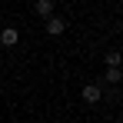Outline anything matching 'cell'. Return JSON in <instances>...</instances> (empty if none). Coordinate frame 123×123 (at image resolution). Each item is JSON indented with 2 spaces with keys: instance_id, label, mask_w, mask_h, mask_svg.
<instances>
[{
  "instance_id": "cell-5",
  "label": "cell",
  "mask_w": 123,
  "mask_h": 123,
  "mask_svg": "<svg viewBox=\"0 0 123 123\" xmlns=\"http://www.w3.org/2000/svg\"><path fill=\"white\" fill-rule=\"evenodd\" d=\"M103 60H106L110 70H123V53H120V50H106V53H103Z\"/></svg>"
},
{
  "instance_id": "cell-1",
  "label": "cell",
  "mask_w": 123,
  "mask_h": 123,
  "mask_svg": "<svg viewBox=\"0 0 123 123\" xmlns=\"http://www.w3.org/2000/svg\"><path fill=\"white\" fill-rule=\"evenodd\" d=\"M80 97H83L86 106H97V103L103 100V86H100V83H86V86L80 90Z\"/></svg>"
},
{
  "instance_id": "cell-6",
  "label": "cell",
  "mask_w": 123,
  "mask_h": 123,
  "mask_svg": "<svg viewBox=\"0 0 123 123\" xmlns=\"http://www.w3.org/2000/svg\"><path fill=\"white\" fill-rule=\"evenodd\" d=\"M103 80H106V83H120V80H123V70H110V67H106Z\"/></svg>"
},
{
  "instance_id": "cell-2",
  "label": "cell",
  "mask_w": 123,
  "mask_h": 123,
  "mask_svg": "<svg viewBox=\"0 0 123 123\" xmlns=\"http://www.w3.org/2000/svg\"><path fill=\"white\" fill-rule=\"evenodd\" d=\"M17 43H20V30H17V27H3V30H0V47L10 50V47H17Z\"/></svg>"
},
{
  "instance_id": "cell-3",
  "label": "cell",
  "mask_w": 123,
  "mask_h": 123,
  "mask_svg": "<svg viewBox=\"0 0 123 123\" xmlns=\"http://www.w3.org/2000/svg\"><path fill=\"white\" fill-rule=\"evenodd\" d=\"M43 30H47V33H50V37H60L63 30H67V20H63V17H57V13H53V17H50V20H43Z\"/></svg>"
},
{
  "instance_id": "cell-7",
  "label": "cell",
  "mask_w": 123,
  "mask_h": 123,
  "mask_svg": "<svg viewBox=\"0 0 123 123\" xmlns=\"http://www.w3.org/2000/svg\"><path fill=\"white\" fill-rule=\"evenodd\" d=\"M120 30H123V20H120Z\"/></svg>"
},
{
  "instance_id": "cell-4",
  "label": "cell",
  "mask_w": 123,
  "mask_h": 123,
  "mask_svg": "<svg viewBox=\"0 0 123 123\" xmlns=\"http://www.w3.org/2000/svg\"><path fill=\"white\" fill-rule=\"evenodd\" d=\"M33 13L43 17V20H50V17H53V0H37V3H33Z\"/></svg>"
}]
</instances>
